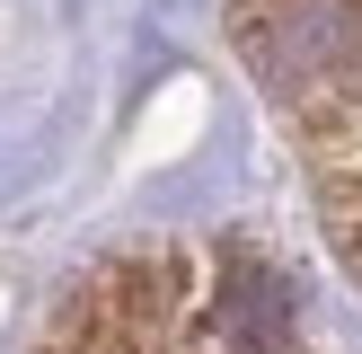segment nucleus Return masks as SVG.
Returning <instances> with one entry per match:
<instances>
[{"label":"nucleus","mask_w":362,"mask_h":354,"mask_svg":"<svg viewBox=\"0 0 362 354\" xmlns=\"http://www.w3.org/2000/svg\"><path fill=\"white\" fill-rule=\"evenodd\" d=\"M318 186H327V204H336V195H362V151L345 159V169H327V177H318Z\"/></svg>","instance_id":"1"}]
</instances>
